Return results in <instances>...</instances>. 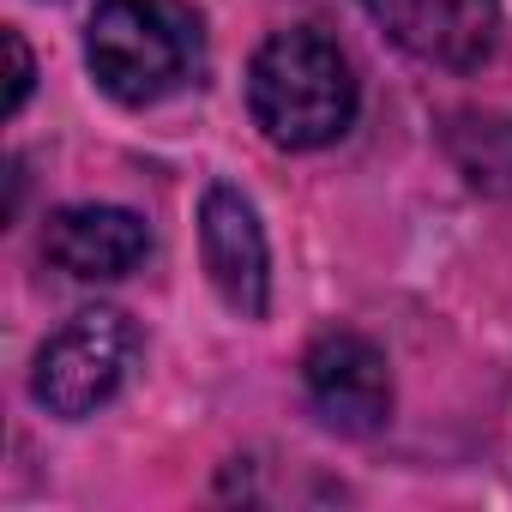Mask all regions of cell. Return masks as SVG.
<instances>
[{"mask_svg":"<svg viewBox=\"0 0 512 512\" xmlns=\"http://www.w3.org/2000/svg\"><path fill=\"white\" fill-rule=\"evenodd\" d=\"M247 109H253V127L278 151H320L344 139L356 121V73L326 31L290 25V31H272L253 55Z\"/></svg>","mask_w":512,"mask_h":512,"instance_id":"obj_1","label":"cell"},{"mask_svg":"<svg viewBox=\"0 0 512 512\" xmlns=\"http://www.w3.org/2000/svg\"><path fill=\"white\" fill-rule=\"evenodd\" d=\"M85 61L115 103L151 109L205 67V25L187 0H103L85 31Z\"/></svg>","mask_w":512,"mask_h":512,"instance_id":"obj_2","label":"cell"},{"mask_svg":"<svg viewBox=\"0 0 512 512\" xmlns=\"http://www.w3.org/2000/svg\"><path fill=\"white\" fill-rule=\"evenodd\" d=\"M139 362V332L121 308H85L73 314L43 350H37V368H31V398L49 410V416H91L103 410L127 374Z\"/></svg>","mask_w":512,"mask_h":512,"instance_id":"obj_3","label":"cell"},{"mask_svg":"<svg viewBox=\"0 0 512 512\" xmlns=\"http://www.w3.org/2000/svg\"><path fill=\"white\" fill-rule=\"evenodd\" d=\"M308 404L338 434H380L392 416V368L362 332H320L302 356Z\"/></svg>","mask_w":512,"mask_h":512,"instance_id":"obj_4","label":"cell"},{"mask_svg":"<svg viewBox=\"0 0 512 512\" xmlns=\"http://www.w3.org/2000/svg\"><path fill=\"white\" fill-rule=\"evenodd\" d=\"M199 253H205V272L217 284V296L241 314V320H260L272 308V247L260 229V211L247 205L241 187L211 181L199 199Z\"/></svg>","mask_w":512,"mask_h":512,"instance_id":"obj_5","label":"cell"},{"mask_svg":"<svg viewBox=\"0 0 512 512\" xmlns=\"http://www.w3.org/2000/svg\"><path fill=\"white\" fill-rule=\"evenodd\" d=\"M368 19L416 61L470 73L494 55L500 0H362Z\"/></svg>","mask_w":512,"mask_h":512,"instance_id":"obj_6","label":"cell"},{"mask_svg":"<svg viewBox=\"0 0 512 512\" xmlns=\"http://www.w3.org/2000/svg\"><path fill=\"white\" fill-rule=\"evenodd\" d=\"M43 253L79 284H115L145 266L151 229L127 205H61L43 229Z\"/></svg>","mask_w":512,"mask_h":512,"instance_id":"obj_7","label":"cell"},{"mask_svg":"<svg viewBox=\"0 0 512 512\" xmlns=\"http://www.w3.org/2000/svg\"><path fill=\"white\" fill-rule=\"evenodd\" d=\"M0 43H7V61H13V79H7V115H19L25 97H31V49H25L19 31H7Z\"/></svg>","mask_w":512,"mask_h":512,"instance_id":"obj_8","label":"cell"}]
</instances>
